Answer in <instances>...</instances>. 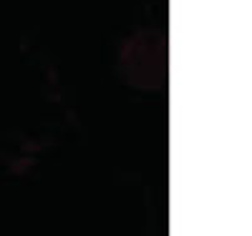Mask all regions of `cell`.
<instances>
[{
    "instance_id": "6da1fadb",
    "label": "cell",
    "mask_w": 252,
    "mask_h": 236,
    "mask_svg": "<svg viewBox=\"0 0 252 236\" xmlns=\"http://www.w3.org/2000/svg\"><path fill=\"white\" fill-rule=\"evenodd\" d=\"M121 73L139 88H159L166 73V46L157 33L131 38L121 51Z\"/></svg>"
}]
</instances>
